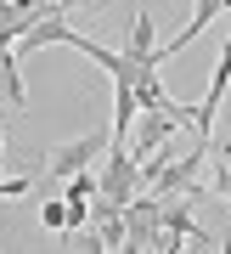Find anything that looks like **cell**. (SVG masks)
Masks as SVG:
<instances>
[{
	"mask_svg": "<svg viewBox=\"0 0 231 254\" xmlns=\"http://www.w3.org/2000/svg\"><path fill=\"white\" fill-rule=\"evenodd\" d=\"M107 141H113V130H96V136H79V141H68V147H51V158H45V175H51V181H68V175L90 170V164L107 153Z\"/></svg>",
	"mask_w": 231,
	"mask_h": 254,
	"instance_id": "6da1fadb",
	"label": "cell"
},
{
	"mask_svg": "<svg viewBox=\"0 0 231 254\" xmlns=\"http://www.w3.org/2000/svg\"><path fill=\"white\" fill-rule=\"evenodd\" d=\"M209 153H214V147L197 136V147H192V153H180L175 164H164V170L152 175V187H147V192H158V198H180V192L197 181V170H203V158H209Z\"/></svg>",
	"mask_w": 231,
	"mask_h": 254,
	"instance_id": "7a4b0ae2",
	"label": "cell"
},
{
	"mask_svg": "<svg viewBox=\"0 0 231 254\" xmlns=\"http://www.w3.org/2000/svg\"><path fill=\"white\" fill-rule=\"evenodd\" d=\"M135 63H152V57H158V34H152V17L147 11H135V23H130V46H124ZM158 68V63H152Z\"/></svg>",
	"mask_w": 231,
	"mask_h": 254,
	"instance_id": "3957f363",
	"label": "cell"
},
{
	"mask_svg": "<svg viewBox=\"0 0 231 254\" xmlns=\"http://www.w3.org/2000/svg\"><path fill=\"white\" fill-rule=\"evenodd\" d=\"M40 226L45 232H68V198H45L40 203Z\"/></svg>",
	"mask_w": 231,
	"mask_h": 254,
	"instance_id": "277c9868",
	"label": "cell"
},
{
	"mask_svg": "<svg viewBox=\"0 0 231 254\" xmlns=\"http://www.w3.org/2000/svg\"><path fill=\"white\" fill-rule=\"evenodd\" d=\"M28 187H34V175H6V181H0V198H23Z\"/></svg>",
	"mask_w": 231,
	"mask_h": 254,
	"instance_id": "5b68a950",
	"label": "cell"
}]
</instances>
